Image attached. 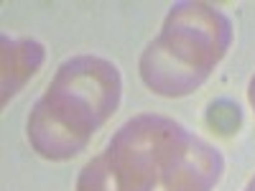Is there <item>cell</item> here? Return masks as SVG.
Returning a JSON list of instances; mask_svg holds the SVG:
<instances>
[{"label": "cell", "mask_w": 255, "mask_h": 191, "mask_svg": "<svg viewBox=\"0 0 255 191\" xmlns=\"http://www.w3.org/2000/svg\"><path fill=\"white\" fill-rule=\"evenodd\" d=\"M120 102L115 64L97 56L64 61L28 117V140L51 161L77 156Z\"/></svg>", "instance_id": "cell-1"}, {"label": "cell", "mask_w": 255, "mask_h": 191, "mask_svg": "<svg viewBox=\"0 0 255 191\" xmlns=\"http://www.w3.org/2000/svg\"><path fill=\"white\" fill-rule=\"evenodd\" d=\"M230 46V20L204 3L176 5L140 59L143 82L158 95L194 92Z\"/></svg>", "instance_id": "cell-2"}, {"label": "cell", "mask_w": 255, "mask_h": 191, "mask_svg": "<svg viewBox=\"0 0 255 191\" xmlns=\"http://www.w3.org/2000/svg\"><path fill=\"white\" fill-rule=\"evenodd\" d=\"M222 176V158L212 145L186 135L156 179L153 191H212Z\"/></svg>", "instance_id": "cell-3"}, {"label": "cell", "mask_w": 255, "mask_h": 191, "mask_svg": "<svg viewBox=\"0 0 255 191\" xmlns=\"http://www.w3.org/2000/svg\"><path fill=\"white\" fill-rule=\"evenodd\" d=\"M44 61V49L36 41H8L3 38V102L26 84L28 77Z\"/></svg>", "instance_id": "cell-4"}, {"label": "cell", "mask_w": 255, "mask_h": 191, "mask_svg": "<svg viewBox=\"0 0 255 191\" xmlns=\"http://www.w3.org/2000/svg\"><path fill=\"white\" fill-rule=\"evenodd\" d=\"M207 120H209V125L215 127V130L232 133V130H238V127H240L243 115H240L238 104H232L227 99H220L217 104H212V107H209V117Z\"/></svg>", "instance_id": "cell-5"}, {"label": "cell", "mask_w": 255, "mask_h": 191, "mask_svg": "<svg viewBox=\"0 0 255 191\" xmlns=\"http://www.w3.org/2000/svg\"><path fill=\"white\" fill-rule=\"evenodd\" d=\"M250 102H253V107H255V77L250 82Z\"/></svg>", "instance_id": "cell-6"}, {"label": "cell", "mask_w": 255, "mask_h": 191, "mask_svg": "<svg viewBox=\"0 0 255 191\" xmlns=\"http://www.w3.org/2000/svg\"><path fill=\"white\" fill-rule=\"evenodd\" d=\"M245 191H255V179H253V181H250V186H248V189H245Z\"/></svg>", "instance_id": "cell-7"}]
</instances>
